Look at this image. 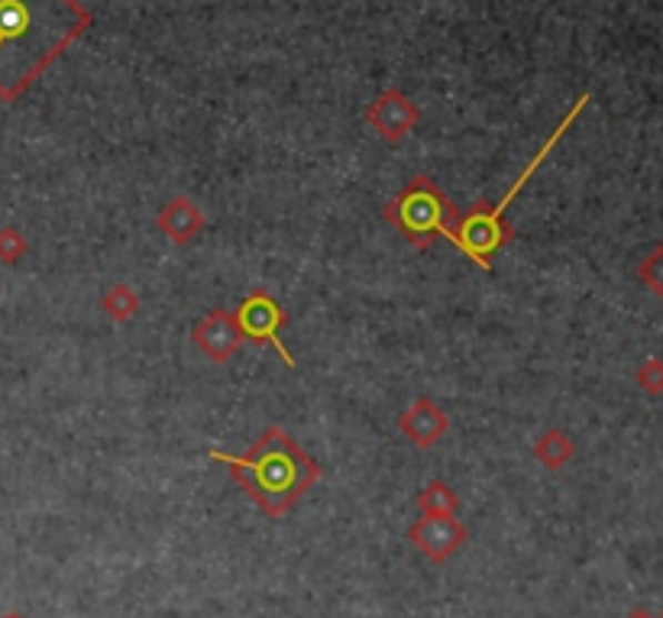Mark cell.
I'll list each match as a JSON object with an SVG mask.
<instances>
[{
  "instance_id": "obj_17",
  "label": "cell",
  "mask_w": 663,
  "mask_h": 618,
  "mask_svg": "<svg viewBox=\"0 0 663 618\" xmlns=\"http://www.w3.org/2000/svg\"><path fill=\"white\" fill-rule=\"evenodd\" d=\"M625 618H657L654 612H647V609H634V612H627Z\"/></svg>"
},
{
  "instance_id": "obj_3",
  "label": "cell",
  "mask_w": 663,
  "mask_h": 618,
  "mask_svg": "<svg viewBox=\"0 0 663 618\" xmlns=\"http://www.w3.org/2000/svg\"><path fill=\"white\" fill-rule=\"evenodd\" d=\"M586 104H590V94H583V98H580V101L573 104V111H570V114H566L563 120H560V123H556V130H553L551 140H548V143L541 146V153H538L534 159H531V162H528V169H524V172L518 175L515 185L509 189V194H505V197H502V201H499L495 207H489V211H480V207H476V211H470V214H466L463 221H456V224L450 227L446 240H450V243H453L456 250H463V253H466V256H470V260H473V263L480 266V270H485V272L492 270V266H489L492 253H495V250H502V246L509 243V233H512V231H509V227L502 224V217H505L509 204H512L518 194H521V189H524V185L531 182V175H534V172H538V169L544 165V159L553 153V146H556V143L563 140V133L570 130V123H573L576 116L583 114V108H586Z\"/></svg>"
},
{
  "instance_id": "obj_11",
  "label": "cell",
  "mask_w": 663,
  "mask_h": 618,
  "mask_svg": "<svg viewBox=\"0 0 663 618\" xmlns=\"http://www.w3.org/2000/svg\"><path fill=\"white\" fill-rule=\"evenodd\" d=\"M534 454H538V460L548 466V469H560V466H566L573 460L576 447H573V440L563 430H548L534 444Z\"/></svg>"
},
{
  "instance_id": "obj_8",
  "label": "cell",
  "mask_w": 663,
  "mask_h": 618,
  "mask_svg": "<svg viewBox=\"0 0 663 618\" xmlns=\"http://www.w3.org/2000/svg\"><path fill=\"white\" fill-rule=\"evenodd\" d=\"M443 430H446V415H443L434 402H428V398H418L405 415H402V434H405L414 447L438 444L443 437Z\"/></svg>"
},
{
  "instance_id": "obj_16",
  "label": "cell",
  "mask_w": 663,
  "mask_h": 618,
  "mask_svg": "<svg viewBox=\"0 0 663 618\" xmlns=\"http://www.w3.org/2000/svg\"><path fill=\"white\" fill-rule=\"evenodd\" d=\"M23 253H27V240L20 236V231L3 227V231H0V260H3V263H17Z\"/></svg>"
},
{
  "instance_id": "obj_18",
  "label": "cell",
  "mask_w": 663,
  "mask_h": 618,
  "mask_svg": "<svg viewBox=\"0 0 663 618\" xmlns=\"http://www.w3.org/2000/svg\"><path fill=\"white\" fill-rule=\"evenodd\" d=\"M0 618H27L23 612H7V616H0Z\"/></svg>"
},
{
  "instance_id": "obj_9",
  "label": "cell",
  "mask_w": 663,
  "mask_h": 618,
  "mask_svg": "<svg viewBox=\"0 0 663 618\" xmlns=\"http://www.w3.org/2000/svg\"><path fill=\"white\" fill-rule=\"evenodd\" d=\"M414 108H411V101H405L402 94H395V91H389L385 98H379L375 104H372V111H369V123L385 136V140H402L408 130L414 126Z\"/></svg>"
},
{
  "instance_id": "obj_4",
  "label": "cell",
  "mask_w": 663,
  "mask_h": 618,
  "mask_svg": "<svg viewBox=\"0 0 663 618\" xmlns=\"http://www.w3.org/2000/svg\"><path fill=\"white\" fill-rule=\"evenodd\" d=\"M389 221L405 233L414 246H431L434 236H446L460 221V211L446 201L431 179H414L405 192L389 204Z\"/></svg>"
},
{
  "instance_id": "obj_5",
  "label": "cell",
  "mask_w": 663,
  "mask_h": 618,
  "mask_svg": "<svg viewBox=\"0 0 663 618\" xmlns=\"http://www.w3.org/2000/svg\"><path fill=\"white\" fill-rule=\"evenodd\" d=\"M233 317H237V327H240L243 341L250 337L253 344H269V347H275L282 353V359H285L289 366H295L292 353L282 347V341H279V331H282V324H285V311L279 308L265 292L250 295V298L237 308Z\"/></svg>"
},
{
  "instance_id": "obj_7",
  "label": "cell",
  "mask_w": 663,
  "mask_h": 618,
  "mask_svg": "<svg viewBox=\"0 0 663 618\" xmlns=\"http://www.w3.org/2000/svg\"><path fill=\"white\" fill-rule=\"evenodd\" d=\"M194 344L201 347V353H208L214 363H227L240 344L243 334L237 327V317L230 311H211L198 327H194Z\"/></svg>"
},
{
  "instance_id": "obj_2",
  "label": "cell",
  "mask_w": 663,
  "mask_h": 618,
  "mask_svg": "<svg viewBox=\"0 0 663 618\" xmlns=\"http://www.w3.org/2000/svg\"><path fill=\"white\" fill-rule=\"evenodd\" d=\"M218 464H227L233 476L243 483V489L257 499L272 518H282L301 493H308L318 479V464L298 447L282 427H269L257 440V447L247 457L233 454H211Z\"/></svg>"
},
{
  "instance_id": "obj_15",
  "label": "cell",
  "mask_w": 663,
  "mask_h": 618,
  "mask_svg": "<svg viewBox=\"0 0 663 618\" xmlns=\"http://www.w3.org/2000/svg\"><path fill=\"white\" fill-rule=\"evenodd\" d=\"M634 379H637V386L644 388V395H654V398H661L663 395V359L661 356H651V359H644V363L637 366Z\"/></svg>"
},
{
  "instance_id": "obj_1",
  "label": "cell",
  "mask_w": 663,
  "mask_h": 618,
  "mask_svg": "<svg viewBox=\"0 0 663 618\" xmlns=\"http://www.w3.org/2000/svg\"><path fill=\"white\" fill-rule=\"evenodd\" d=\"M88 27L78 0H0V101L27 94Z\"/></svg>"
},
{
  "instance_id": "obj_10",
  "label": "cell",
  "mask_w": 663,
  "mask_h": 618,
  "mask_svg": "<svg viewBox=\"0 0 663 618\" xmlns=\"http://www.w3.org/2000/svg\"><path fill=\"white\" fill-rule=\"evenodd\" d=\"M159 227L172 240V243H191L194 233L204 227V214L198 211V204L191 197H175L162 207L159 214Z\"/></svg>"
},
{
  "instance_id": "obj_19",
  "label": "cell",
  "mask_w": 663,
  "mask_h": 618,
  "mask_svg": "<svg viewBox=\"0 0 663 618\" xmlns=\"http://www.w3.org/2000/svg\"><path fill=\"white\" fill-rule=\"evenodd\" d=\"M661 618H663V612H661Z\"/></svg>"
},
{
  "instance_id": "obj_14",
  "label": "cell",
  "mask_w": 663,
  "mask_h": 618,
  "mask_svg": "<svg viewBox=\"0 0 663 618\" xmlns=\"http://www.w3.org/2000/svg\"><path fill=\"white\" fill-rule=\"evenodd\" d=\"M104 311L111 314L113 321H130L140 311V298L133 295L130 285H113L111 292L104 295Z\"/></svg>"
},
{
  "instance_id": "obj_6",
  "label": "cell",
  "mask_w": 663,
  "mask_h": 618,
  "mask_svg": "<svg viewBox=\"0 0 663 618\" xmlns=\"http://www.w3.org/2000/svg\"><path fill=\"white\" fill-rule=\"evenodd\" d=\"M408 541L414 544L428 560L443 564L450 554H456L466 544V528H463V521L456 515H450V518H431V515H424V518H418L408 528Z\"/></svg>"
},
{
  "instance_id": "obj_13",
  "label": "cell",
  "mask_w": 663,
  "mask_h": 618,
  "mask_svg": "<svg viewBox=\"0 0 663 618\" xmlns=\"http://www.w3.org/2000/svg\"><path fill=\"white\" fill-rule=\"evenodd\" d=\"M637 282L654 295V298H663V243L654 246L641 263H637Z\"/></svg>"
},
{
  "instance_id": "obj_12",
  "label": "cell",
  "mask_w": 663,
  "mask_h": 618,
  "mask_svg": "<svg viewBox=\"0 0 663 618\" xmlns=\"http://www.w3.org/2000/svg\"><path fill=\"white\" fill-rule=\"evenodd\" d=\"M418 508H421V515H431V518H450V515H456V496L446 483H431L418 496Z\"/></svg>"
}]
</instances>
